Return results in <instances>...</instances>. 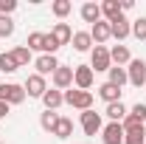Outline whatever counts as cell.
I'll return each mask as SVG.
<instances>
[{
	"label": "cell",
	"mask_w": 146,
	"mask_h": 144,
	"mask_svg": "<svg viewBox=\"0 0 146 144\" xmlns=\"http://www.w3.org/2000/svg\"><path fill=\"white\" fill-rule=\"evenodd\" d=\"M65 105H70L76 110H93V90H79V88H70L65 90Z\"/></svg>",
	"instance_id": "obj_1"
},
{
	"label": "cell",
	"mask_w": 146,
	"mask_h": 144,
	"mask_svg": "<svg viewBox=\"0 0 146 144\" xmlns=\"http://www.w3.org/2000/svg\"><path fill=\"white\" fill-rule=\"evenodd\" d=\"M25 88L17 85V82H3L0 85V102H6L9 108H14V105H23L25 102Z\"/></svg>",
	"instance_id": "obj_2"
},
{
	"label": "cell",
	"mask_w": 146,
	"mask_h": 144,
	"mask_svg": "<svg viewBox=\"0 0 146 144\" xmlns=\"http://www.w3.org/2000/svg\"><path fill=\"white\" fill-rule=\"evenodd\" d=\"M79 124H82V130H84V136H98V133L104 130L101 113H96V110H84V113H79Z\"/></svg>",
	"instance_id": "obj_3"
},
{
	"label": "cell",
	"mask_w": 146,
	"mask_h": 144,
	"mask_svg": "<svg viewBox=\"0 0 146 144\" xmlns=\"http://www.w3.org/2000/svg\"><path fill=\"white\" fill-rule=\"evenodd\" d=\"M93 82H96V73H93L90 65H76V68H73V88L90 90Z\"/></svg>",
	"instance_id": "obj_4"
},
{
	"label": "cell",
	"mask_w": 146,
	"mask_h": 144,
	"mask_svg": "<svg viewBox=\"0 0 146 144\" xmlns=\"http://www.w3.org/2000/svg\"><path fill=\"white\" fill-rule=\"evenodd\" d=\"M90 68L93 71H110V68H112V59H110V48L107 45H96V48H93Z\"/></svg>",
	"instance_id": "obj_5"
},
{
	"label": "cell",
	"mask_w": 146,
	"mask_h": 144,
	"mask_svg": "<svg viewBox=\"0 0 146 144\" xmlns=\"http://www.w3.org/2000/svg\"><path fill=\"white\" fill-rule=\"evenodd\" d=\"M127 76H129V85L143 88L146 85V59H132L127 65Z\"/></svg>",
	"instance_id": "obj_6"
},
{
	"label": "cell",
	"mask_w": 146,
	"mask_h": 144,
	"mask_svg": "<svg viewBox=\"0 0 146 144\" xmlns=\"http://www.w3.org/2000/svg\"><path fill=\"white\" fill-rule=\"evenodd\" d=\"M51 82H54V88L56 90H70L73 88V68H68V65H59L54 71V76H51Z\"/></svg>",
	"instance_id": "obj_7"
},
{
	"label": "cell",
	"mask_w": 146,
	"mask_h": 144,
	"mask_svg": "<svg viewBox=\"0 0 146 144\" xmlns=\"http://www.w3.org/2000/svg\"><path fill=\"white\" fill-rule=\"evenodd\" d=\"M25 93L31 96V99H42L45 96V90H48V82H45V76H39V73H31L28 79H25Z\"/></svg>",
	"instance_id": "obj_8"
},
{
	"label": "cell",
	"mask_w": 146,
	"mask_h": 144,
	"mask_svg": "<svg viewBox=\"0 0 146 144\" xmlns=\"http://www.w3.org/2000/svg\"><path fill=\"white\" fill-rule=\"evenodd\" d=\"M124 127L118 124V122H110V124H104V130H101V141L104 144H124Z\"/></svg>",
	"instance_id": "obj_9"
},
{
	"label": "cell",
	"mask_w": 146,
	"mask_h": 144,
	"mask_svg": "<svg viewBox=\"0 0 146 144\" xmlns=\"http://www.w3.org/2000/svg\"><path fill=\"white\" fill-rule=\"evenodd\" d=\"M110 31H112V40H118V42H121V40H127V37L132 34V23L121 14V17H115L112 23H110Z\"/></svg>",
	"instance_id": "obj_10"
},
{
	"label": "cell",
	"mask_w": 146,
	"mask_h": 144,
	"mask_svg": "<svg viewBox=\"0 0 146 144\" xmlns=\"http://www.w3.org/2000/svg\"><path fill=\"white\" fill-rule=\"evenodd\" d=\"M34 65H36V73H39V76H48V73L54 76V71L59 68V59H56L54 54H42V57H36Z\"/></svg>",
	"instance_id": "obj_11"
},
{
	"label": "cell",
	"mask_w": 146,
	"mask_h": 144,
	"mask_svg": "<svg viewBox=\"0 0 146 144\" xmlns=\"http://www.w3.org/2000/svg\"><path fill=\"white\" fill-rule=\"evenodd\" d=\"M90 37L96 45H104L107 40H112V31H110V23L107 20H98L96 26H90Z\"/></svg>",
	"instance_id": "obj_12"
},
{
	"label": "cell",
	"mask_w": 146,
	"mask_h": 144,
	"mask_svg": "<svg viewBox=\"0 0 146 144\" xmlns=\"http://www.w3.org/2000/svg\"><path fill=\"white\" fill-rule=\"evenodd\" d=\"M48 34L54 37V40H56V45L62 48V45H68V42L73 40V28L68 26V23H56V26L51 28V31H48Z\"/></svg>",
	"instance_id": "obj_13"
},
{
	"label": "cell",
	"mask_w": 146,
	"mask_h": 144,
	"mask_svg": "<svg viewBox=\"0 0 146 144\" xmlns=\"http://www.w3.org/2000/svg\"><path fill=\"white\" fill-rule=\"evenodd\" d=\"M73 48L79 51V54H84V51H93V37L90 31H73Z\"/></svg>",
	"instance_id": "obj_14"
},
{
	"label": "cell",
	"mask_w": 146,
	"mask_h": 144,
	"mask_svg": "<svg viewBox=\"0 0 146 144\" xmlns=\"http://www.w3.org/2000/svg\"><path fill=\"white\" fill-rule=\"evenodd\" d=\"M121 14H124V9H121V3H118V0H104V3H101V20L112 23V20L121 17Z\"/></svg>",
	"instance_id": "obj_15"
},
{
	"label": "cell",
	"mask_w": 146,
	"mask_h": 144,
	"mask_svg": "<svg viewBox=\"0 0 146 144\" xmlns=\"http://www.w3.org/2000/svg\"><path fill=\"white\" fill-rule=\"evenodd\" d=\"M42 105H45V110H56V108H62V105H65V93H62V90H45V96H42Z\"/></svg>",
	"instance_id": "obj_16"
},
{
	"label": "cell",
	"mask_w": 146,
	"mask_h": 144,
	"mask_svg": "<svg viewBox=\"0 0 146 144\" xmlns=\"http://www.w3.org/2000/svg\"><path fill=\"white\" fill-rule=\"evenodd\" d=\"M110 59H112V65H129L132 62V54H129V48L127 45H112L110 48Z\"/></svg>",
	"instance_id": "obj_17"
},
{
	"label": "cell",
	"mask_w": 146,
	"mask_h": 144,
	"mask_svg": "<svg viewBox=\"0 0 146 144\" xmlns=\"http://www.w3.org/2000/svg\"><path fill=\"white\" fill-rule=\"evenodd\" d=\"M98 96H101L107 105L121 102V88H118V85H112V82H104V85H98Z\"/></svg>",
	"instance_id": "obj_18"
},
{
	"label": "cell",
	"mask_w": 146,
	"mask_h": 144,
	"mask_svg": "<svg viewBox=\"0 0 146 144\" xmlns=\"http://www.w3.org/2000/svg\"><path fill=\"white\" fill-rule=\"evenodd\" d=\"M104 113H107V119L110 122H118V124H121V122H124V119H127V105H124V102H112V105H107V110H104Z\"/></svg>",
	"instance_id": "obj_19"
},
{
	"label": "cell",
	"mask_w": 146,
	"mask_h": 144,
	"mask_svg": "<svg viewBox=\"0 0 146 144\" xmlns=\"http://www.w3.org/2000/svg\"><path fill=\"white\" fill-rule=\"evenodd\" d=\"M82 20L90 23V26H96V23L101 20V6H98V3H84V6H82Z\"/></svg>",
	"instance_id": "obj_20"
},
{
	"label": "cell",
	"mask_w": 146,
	"mask_h": 144,
	"mask_svg": "<svg viewBox=\"0 0 146 144\" xmlns=\"http://www.w3.org/2000/svg\"><path fill=\"white\" fill-rule=\"evenodd\" d=\"M51 136H56V139H70V136H73V119L59 116V122H56V127H54Z\"/></svg>",
	"instance_id": "obj_21"
},
{
	"label": "cell",
	"mask_w": 146,
	"mask_h": 144,
	"mask_svg": "<svg viewBox=\"0 0 146 144\" xmlns=\"http://www.w3.org/2000/svg\"><path fill=\"white\" fill-rule=\"evenodd\" d=\"M121 127H124V133H146V124L138 116H132V113H127V119L121 122Z\"/></svg>",
	"instance_id": "obj_22"
},
{
	"label": "cell",
	"mask_w": 146,
	"mask_h": 144,
	"mask_svg": "<svg viewBox=\"0 0 146 144\" xmlns=\"http://www.w3.org/2000/svg\"><path fill=\"white\" fill-rule=\"evenodd\" d=\"M107 73H110V79H107V82L118 85V88H124V85L129 82V76H127V68H121V65H112V68H110Z\"/></svg>",
	"instance_id": "obj_23"
},
{
	"label": "cell",
	"mask_w": 146,
	"mask_h": 144,
	"mask_svg": "<svg viewBox=\"0 0 146 144\" xmlns=\"http://www.w3.org/2000/svg\"><path fill=\"white\" fill-rule=\"evenodd\" d=\"M25 45H28V51H42L45 54V31H31Z\"/></svg>",
	"instance_id": "obj_24"
},
{
	"label": "cell",
	"mask_w": 146,
	"mask_h": 144,
	"mask_svg": "<svg viewBox=\"0 0 146 144\" xmlns=\"http://www.w3.org/2000/svg\"><path fill=\"white\" fill-rule=\"evenodd\" d=\"M11 57H14V62H17V68H25L31 59H34V54L28 51V45H17L14 51H11Z\"/></svg>",
	"instance_id": "obj_25"
},
{
	"label": "cell",
	"mask_w": 146,
	"mask_h": 144,
	"mask_svg": "<svg viewBox=\"0 0 146 144\" xmlns=\"http://www.w3.org/2000/svg\"><path fill=\"white\" fill-rule=\"evenodd\" d=\"M56 122H59V113H56V110H45V113L39 116V127H42L45 133H54Z\"/></svg>",
	"instance_id": "obj_26"
},
{
	"label": "cell",
	"mask_w": 146,
	"mask_h": 144,
	"mask_svg": "<svg viewBox=\"0 0 146 144\" xmlns=\"http://www.w3.org/2000/svg\"><path fill=\"white\" fill-rule=\"evenodd\" d=\"M51 11H54L59 20H65L73 11V3H70V0H54V3H51Z\"/></svg>",
	"instance_id": "obj_27"
},
{
	"label": "cell",
	"mask_w": 146,
	"mask_h": 144,
	"mask_svg": "<svg viewBox=\"0 0 146 144\" xmlns=\"http://www.w3.org/2000/svg\"><path fill=\"white\" fill-rule=\"evenodd\" d=\"M0 71H3V73H14V71H17V62H14L11 51H9V54L0 51Z\"/></svg>",
	"instance_id": "obj_28"
},
{
	"label": "cell",
	"mask_w": 146,
	"mask_h": 144,
	"mask_svg": "<svg viewBox=\"0 0 146 144\" xmlns=\"http://www.w3.org/2000/svg\"><path fill=\"white\" fill-rule=\"evenodd\" d=\"M11 34H14V20L0 14V40H6V37H11Z\"/></svg>",
	"instance_id": "obj_29"
},
{
	"label": "cell",
	"mask_w": 146,
	"mask_h": 144,
	"mask_svg": "<svg viewBox=\"0 0 146 144\" xmlns=\"http://www.w3.org/2000/svg\"><path fill=\"white\" fill-rule=\"evenodd\" d=\"M132 37L135 40H146V17L132 20Z\"/></svg>",
	"instance_id": "obj_30"
},
{
	"label": "cell",
	"mask_w": 146,
	"mask_h": 144,
	"mask_svg": "<svg viewBox=\"0 0 146 144\" xmlns=\"http://www.w3.org/2000/svg\"><path fill=\"white\" fill-rule=\"evenodd\" d=\"M124 144H146V133H127Z\"/></svg>",
	"instance_id": "obj_31"
},
{
	"label": "cell",
	"mask_w": 146,
	"mask_h": 144,
	"mask_svg": "<svg viewBox=\"0 0 146 144\" xmlns=\"http://www.w3.org/2000/svg\"><path fill=\"white\" fill-rule=\"evenodd\" d=\"M17 9V0H0V14H6V17H11V11Z\"/></svg>",
	"instance_id": "obj_32"
},
{
	"label": "cell",
	"mask_w": 146,
	"mask_h": 144,
	"mask_svg": "<svg viewBox=\"0 0 146 144\" xmlns=\"http://www.w3.org/2000/svg\"><path fill=\"white\" fill-rule=\"evenodd\" d=\"M129 113H132V116H138V119H141V122L146 124V105H143V102H138V105H132V110H129Z\"/></svg>",
	"instance_id": "obj_33"
},
{
	"label": "cell",
	"mask_w": 146,
	"mask_h": 144,
	"mask_svg": "<svg viewBox=\"0 0 146 144\" xmlns=\"http://www.w3.org/2000/svg\"><path fill=\"white\" fill-rule=\"evenodd\" d=\"M59 51V45H56V40L51 34H45V54H56Z\"/></svg>",
	"instance_id": "obj_34"
},
{
	"label": "cell",
	"mask_w": 146,
	"mask_h": 144,
	"mask_svg": "<svg viewBox=\"0 0 146 144\" xmlns=\"http://www.w3.org/2000/svg\"><path fill=\"white\" fill-rule=\"evenodd\" d=\"M9 110H11V108H9L6 102H0V119H6V116H9Z\"/></svg>",
	"instance_id": "obj_35"
}]
</instances>
